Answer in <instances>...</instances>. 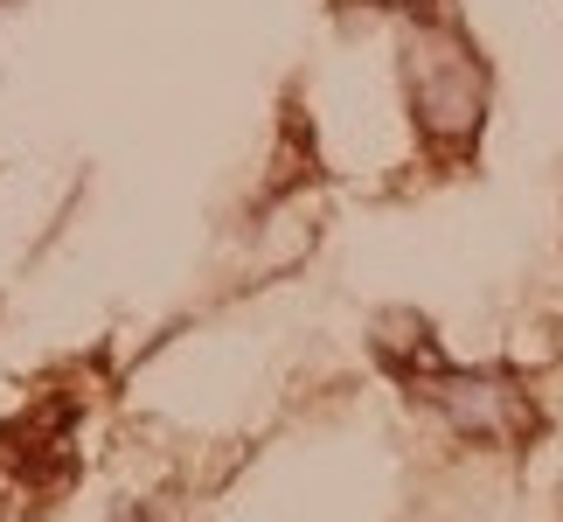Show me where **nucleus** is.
Wrapping results in <instances>:
<instances>
[{
    "mask_svg": "<svg viewBox=\"0 0 563 522\" xmlns=\"http://www.w3.org/2000/svg\"><path fill=\"white\" fill-rule=\"evenodd\" d=\"M404 84L418 105V126L431 146H473L487 112V70L473 63L460 35H418L404 56Z\"/></svg>",
    "mask_w": 563,
    "mask_h": 522,
    "instance_id": "nucleus-1",
    "label": "nucleus"
},
{
    "mask_svg": "<svg viewBox=\"0 0 563 522\" xmlns=\"http://www.w3.org/2000/svg\"><path fill=\"white\" fill-rule=\"evenodd\" d=\"M112 522H154V509H119Z\"/></svg>",
    "mask_w": 563,
    "mask_h": 522,
    "instance_id": "nucleus-2",
    "label": "nucleus"
}]
</instances>
